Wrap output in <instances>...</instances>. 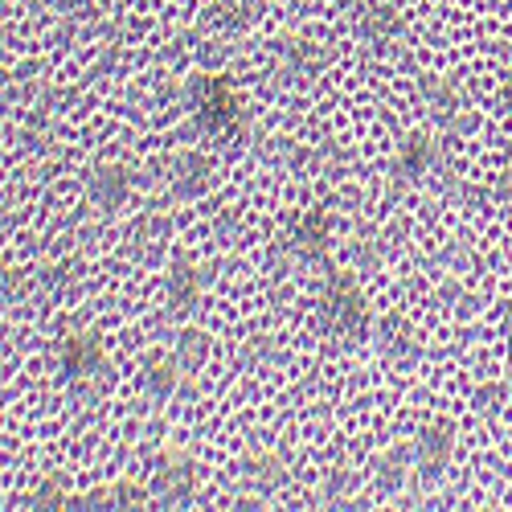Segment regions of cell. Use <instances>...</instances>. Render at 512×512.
I'll return each instance as SVG.
<instances>
[{
    "label": "cell",
    "mask_w": 512,
    "mask_h": 512,
    "mask_svg": "<svg viewBox=\"0 0 512 512\" xmlns=\"http://www.w3.org/2000/svg\"><path fill=\"white\" fill-rule=\"evenodd\" d=\"M275 70L287 87H304L312 82L320 70H324V54L312 46V41H300V37H283L275 46Z\"/></svg>",
    "instance_id": "8992f818"
},
{
    "label": "cell",
    "mask_w": 512,
    "mask_h": 512,
    "mask_svg": "<svg viewBox=\"0 0 512 512\" xmlns=\"http://www.w3.org/2000/svg\"><path fill=\"white\" fill-rule=\"evenodd\" d=\"M103 365H107V353L95 332H70L58 345V373L66 381H91L103 373Z\"/></svg>",
    "instance_id": "5b68a950"
},
{
    "label": "cell",
    "mask_w": 512,
    "mask_h": 512,
    "mask_svg": "<svg viewBox=\"0 0 512 512\" xmlns=\"http://www.w3.org/2000/svg\"><path fill=\"white\" fill-rule=\"evenodd\" d=\"M46 5L66 13V17H87V13H95L103 5V0H46Z\"/></svg>",
    "instance_id": "e0dca14e"
},
{
    "label": "cell",
    "mask_w": 512,
    "mask_h": 512,
    "mask_svg": "<svg viewBox=\"0 0 512 512\" xmlns=\"http://www.w3.org/2000/svg\"><path fill=\"white\" fill-rule=\"evenodd\" d=\"M316 308H320V320L332 336H345V340H361L369 332V304L357 287L353 275L345 271H328L320 279V291H316Z\"/></svg>",
    "instance_id": "6da1fadb"
},
{
    "label": "cell",
    "mask_w": 512,
    "mask_h": 512,
    "mask_svg": "<svg viewBox=\"0 0 512 512\" xmlns=\"http://www.w3.org/2000/svg\"><path fill=\"white\" fill-rule=\"evenodd\" d=\"M201 295H205V279L193 263H173V271H168L164 279V300L168 308H173L177 316H193L197 304H201Z\"/></svg>",
    "instance_id": "8fae6325"
},
{
    "label": "cell",
    "mask_w": 512,
    "mask_h": 512,
    "mask_svg": "<svg viewBox=\"0 0 512 512\" xmlns=\"http://www.w3.org/2000/svg\"><path fill=\"white\" fill-rule=\"evenodd\" d=\"M500 324H504V353H508V369H512V300L504 304V312H500Z\"/></svg>",
    "instance_id": "ac0fdd59"
},
{
    "label": "cell",
    "mask_w": 512,
    "mask_h": 512,
    "mask_svg": "<svg viewBox=\"0 0 512 512\" xmlns=\"http://www.w3.org/2000/svg\"><path fill=\"white\" fill-rule=\"evenodd\" d=\"M435 160H439V144H435V136H426V132H410V136L398 144L394 173H398L402 181H422V177L435 168Z\"/></svg>",
    "instance_id": "30bf717a"
},
{
    "label": "cell",
    "mask_w": 512,
    "mask_h": 512,
    "mask_svg": "<svg viewBox=\"0 0 512 512\" xmlns=\"http://www.w3.org/2000/svg\"><path fill=\"white\" fill-rule=\"evenodd\" d=\"M353 29H357V37L365 41V46L386 50V46H394L398 33H402V17L390 5H361L357 17H353Z\"/></svg>",
    "instance_id": "9c48e42d"
},
{
    "label": "cell",
    "mask_w": 512,
    "mask_h": 512,
    "mask_svg": "<svg viewBox=\"0 0 512 512\" xmlns=\"http://www.w3.org/2000/svg\"><path fill=\"white\" fill-rule=\"evenodd\" d=\"M127 197H132V173L123 164H99L87 173V201L103 213L111 209H123Z\"/></svg>",
    "instance_id": "ba28073f"
},
{
    "label": "cell",
    "mask_w": 512,
    "mask_h": 512,
    "mask_svg": "<svg viewBox=\"0 0 512 512\" xmlns=\"http://www.w3.org/2000/svg\"><path fill=\"white\" fill-rule=\"evenodd\" d=\"M287 242H291L295 259L324 263V254H328V246H332V218H328V209H308L304 218L291 226Z\"/></svg>",
    "instance_id": "52a82bcc"
},
{
    "label": "cell",
    "mask_w": 512,
    "mask_h": 512,
    "mask_svg": "<svg viewBox=\"0 0 512 512\" xmlns=\"http://www.w3.org/2000/svg\"><path fill=\"white\" fill-rule=\"evenodd\" d=\"M250 480L259 488H275L279 484V459H254L250 463Z\"/></svg>",
    "instance_id": "2e32d148"
},
{
    "label": "cell",
    "mask_w": 512,
    "mask_h": 512,
    "mask_svg": "<svg viewBox=\"0 0 512 512\" xmlns=\"http://www.w3.org/2000/svg\"><path fill=\"white\" fill-rule=\"evenodd\" d=\"M189 115L197 123V132L205 136H226L238 127L242 119V107H238V95L226 78H193L189 87Z\"/></svg>",
    "instance_id": "7a4b0ae2"
},
{
    "label": "cell",
    "mask_w": 512,
    "mask_h": 512,
    "mask_svg": "<svg viewBox=\"0 0 512 512\" xmlns=\"http://www.w3.org/2000/svg\"><path fill=\"white\" fill-rule=\"evenodd\" d=\"M168 185H173L177 197H197L205 193L209 185V160L201 152H181L173 160V168H168Z\"/></svg>",
    "instance_id": "4fadbf2b"
},
{
    "label": "cell",
    "mask_w": 512,
    "mask_h": 512,
    "mask_svg": "<svg viewBox=\"0 0 512 512\" xmlns=\"http://www.w3.org/2000/svg\"><path fill=\"white\" fill-rule=\"evenodd\" d=\"M152 496L168 508H181L197 496V467L189 455L173 451V455H164L156 463V472H152Z\"/></svg>",
    "instance_id": "277c9868"
},
{
    "label": "cell",
    "mask_w": 512,
    "mask_h": 512,
    "mask_svg": "<svg viewBox=\"0 0 512 512\" xmlns=\"http://www.w3.org/2000/svg\"><path fill=\"white\" fill-rule=\"evenodd\" d=\"M213 13H218V21L242 29L263 13V0H213Z\"/></svg>",
    "instance_id": "5bb4252c"
},
{
    "label": "cell",
    "mask_w": 512,
    "mask_h": 512,
    "mask_svg": "<svg viewBox=\"0 0 512 512\" xmlns=\"http://www.w3.org/2000/svg\"><path fill=\"white\" fill-rule=\"evenodd\" d=\"M173 353H177V361L193 373V369L205 361V336H201V332H181V340H177Z\"/></svg>",
    "instance_id": "9a60e30c"
},
{
    "label": "cell",
    "mask_w": 512,
    "mask_h": 512,
    "mask_svg": "<svg viewBox=\"0 0 512 512\" xmlns=\"http://www.w3.org/2000/svg\"><path fill=\"white\" fill-rule=\"evenodd\" d=\"M451 455H455V426L447 418H435L426 422L414 447H410V463L422 480H439L447 467H451Z\"/></svg>",
    "instance_id": "3957f363"
},
{
    "label": "cell",
    "mask_w": 512,
    "mask_h": 512,
    "mask_svg": "<svg viewBox=\"0 0 512 512\" xmlns=\"http://www.w3.org/2000/svg\"><path fill=\"white\" fill-rule=\"evenodd\" d=\"M185 365L177 361V353H168V357H148L144 361V369H140V386H144V394L148 398H156V402H164V398H173L177 390H181V381H185Z\"/></svg>",
    "instance_id": "7c38bea8"
}]
</instances>
